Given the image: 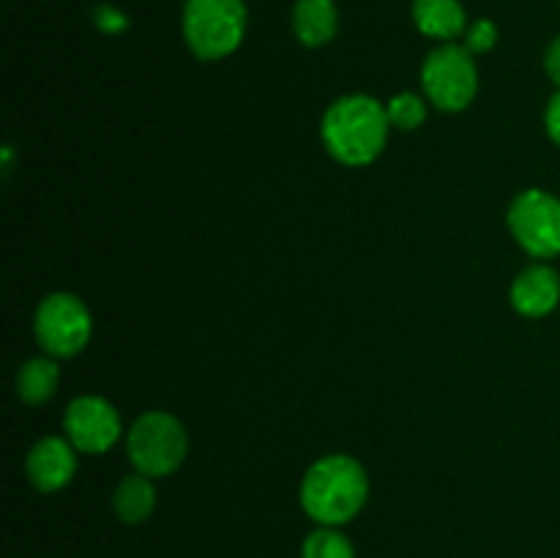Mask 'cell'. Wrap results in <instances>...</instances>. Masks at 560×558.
Here are the masks:
<instances>
[{"label": "cell", "instance_id": "19", "mask_svg": "<svg viewBox=\"0 0 560 558\" xmlns=\"http://www.w3.org/2000/svg\"><path fill=\"white\" fill-rule=\"evenodd\" d=\"M545 69H547V74L552 77V82H556V85L560 88V36L552 38V44L547 47Z\"/></svg>", "mask_w": 560, "mask_h": 558}, {"label": "cell", "instance_id": "9", "mask_svg": "<svg viewBox=\"0 0 560 558\" xmlns=\"http://www.w3.org/2000/svg\"><path fill=\"white\" fill-rule=\"evenodd\" d=\"M27 479L42 492H55L74 479L77 454L71 441L58 435L42 438L27 454Z\"/></svg>", "mask_w": 560, "mask_h": 558}, {"label": "cell", "instance_id": "13", "mask_svg": "<svg viewBox=\"0 0 560 558\" xmlns=\"http://www.w3.org/2000/svg\"><path fill=\"white\" fill-rule=\"evenodd\" d=\"M113 507L124 523H145L153 514V509H156V490H153L151 476L140 474V470L135 476H126L118 485V490H115Z\"/></svg>", "mask_w": 560, "mask_h": 558}, {"label": "cell", "instance_id": "10", "mask_svg": "<svg viewBox=\"0 0 560 558\" xmlns=\"http://www.w3.org/2000/svg\"><path fill=\"white\" fill-rule=\"evenodd\" d=\"M560 301V277L550 266H530L514 279L512 304L525 317L550 315Z\"/></svg>", "mask_w": 560, "mask_h": 558}, {"label": "cell", "instance_id": "8", "mask_svg": "<svg viewBox=\"0 0 560 558\" xmlns=\"http://www.w3.org/2000/svg\"><path fill=\"white\" fill-rule=\"evenodd\" d=\"M66 435L71 446L102 454L120 438V416L104 397H77L66 410Z\"/></svg>", "mask_w": 560, "mask_h": 558}, {"label": "cell", "instance_id": "3", "mask_svg": "<svg viewBox=\"0 0 560 558\" xmlns=\"http://www.w3.org/2000/svg\"><path fill=\"white\" fill-rule=\"evenodd\" d=\"M246 33L244 0H186L184 38L200 60H222L241 47Z\"/></svg>", "mask_w": 560, "mask_h": 558}, {"label": "cell", "instance_id": "18", "mask_svg": "<svg viewBox=\"0 0 560 558\" xmlns=\"http://www.w3.org/2000/svg\"><path fill=\"white\" fill-rule=\"evenodd\" d=\"M93 22H96V27L102 33H124L126 27H129V16L124 14V11H118L115 5H96L93 9Z\"/></svg>", "mask_w": 560, "mask_h": 558}, {"label": "cell", "instance_id": "11", "mask_svg": "<svg viewBox=\"0 0 560 558\" xmlns=\"http://www.w3.org/2000/svg\"><path fill=\"white\" fill-rule=\"evenodd\" d=\"M339 11L334 0H299L293 9V31L304 47H323L337 36Z\"/></svg>", "mask_w": 560, "mask_h": 558}, {"label": "cell", "instance_id": "17", "mask_svg": "<svg viewBox=\"0 0 560 558\" xmlns=\"http://www.w3.org/2000/svg\"><path fill=\"white\" fill-rule=\"evenodd\" d=\"M495 42H498L495 22L479 20L470 25L468 38H465V47H468L470 53H490V49L495 47Z\"/></svg>", "mask_w": 560, "mask_h": 558}, {"label": "cell", "instance_id": "2", "mask_svg": "<svg viewBox=\"0 0 560 558\" xmlns=\"http://www.w3.org/2000/svg\"><path fill=\"white\" fill-rule=\"evenodd\" d=\"M388 126L392 120L377 98L353 93L328 107L323 118V142L337 162L361 167V164L375 162L383 153Z\"/></svg>", "mask_w": 560, "mask_h": 558}, {"label": "cell", "instance_id": "16", "mask_svg": "<svg viewBox=\"0 0 560 558\" xmlns=\"http://www.w3.org/2000/svg\"><path fill=\"white\" fill-rule=\"evenodd\" d=\"M386 113L392 126H397L402 131H413L427 120V104L416 93H399V96H394L388 102Z\"/></svg>", "mask_w": 560, "mask_h": 558}, {"label": "cell", "instance_id": "15", "mask_svg": "<svg viewBox=\"0 0 560 558\" xmlns=\"http://www.w3.org/2000/svg\"><path fill=\"white\" fill-rule=\"evenodd\" d=\"M301 558H355V550L348 536L339 534L337 528L320 525L304 539Z\"/></svg>", "mask_w": 560, "mask_h": 558}, {"label": "cell", "instance_id": "7", "mask_svg": "<svg viewBox=\"0 0 560 558\" xmlns=\"http://www.w3.org/2000/svg\"><path fill=\"white\" fill-rule=\"evenodd\" d=\"M91 312L77 295L52 293L36 310V339L49 356H74L91 339Z\"/></svg>", "mask_w": 560, "mask_h": 558}, {"label": "cell", "instance_id": "20", "mask_svg": "<svg viewBox=\"0 0 560 558\" xmlns=\"http://www.w3.org/2000/svg\"><path fill=\"white\" fill-rule=\"evenodd\" d=\"M547 131H550L552 140L560 146V91L547 104Z\"/></svg>", "mask_w": 560, "mask_h": 558}, {"label": "cell", "instance_id": "6", "mask_svg": "<svg viewBox=\"0 0 560 558\" xmlns=\"http://www.w3.org/2000/svg\"><path fill=\"white\" fill-rule=\"evenodd\" d=\"M514 239L534 257L560 255V200L545 189H525L509 208Z\"/></svg>", "mask_w": 560, "mask_h": 558}, {"label": "cell", "instance_id": "5", "mask_svg": "<svg viewBox=\"0 0 560 558\" xmlns=\"http://www.w3.org/2000/svg\"><path fill=\"white\" fill-rule=\"evenodd\" d=\"M421 85L430 102L446 113H459L468 107L479 91V71H476L470 49L457 47V44H443L432 49L421 69Z\"/></svg>", "mask_w": 560, "mask_h": 558}, {"label": "cell", "instance_id": "4", "mask_svg": "<svg viewBox=\"0 0 560 558\" xmlns=\"http://www.w3.org/2000/svg\"><path fill=\"white\" fill-rule=\"evenodd\" d=\"M126 449L140 474L170 476L186 460L189 438H186L184 425L173 414L148 410L131 425Z\"/></svg>", "mask_w": 560, "mask_h": 558}, {"label": "cell", "instance_id": "12", "mask_svg": "<svg viewBox=\"0 0 560 558\" xmlns=\"http://www.w3.org/2000/svg\"><path fill=\"white\" fill-rule=\"evenodd\" d=\"M413 22L424 36L452 42L465 31V9L459 0H413Z\"/></svg>", "mask_w": 560, "mask_h": 558}, {"label": "cell", "instance_id": "1", "mask_svg": "<svg viewBox=\"0 0 560 558\" xmlns=\"http://www.w3.org/2000/svg\"><path fill=\"white\" fill-rule=\"evenodd\" d=\"M366 496V470L348 454H328L317 460L301 481V507L315 523L328 528L350 523L364 509Z\"/></svg>", "mask_w": 560, "mask_h": 558}, {"label": "cell", "instance_id": "14", "mask_svg": "<svg viewBox=\"0 0 560 558\" xmlns=\"http://www.w3.org/2000/svg\"><path fill=\"white\" fill-rule=\"evenodd\" d=\"M60 381V370L52 359H31L16 375V394L27 405L47 403Z\"/></svg>", "mask_w": 560, "mask_h": 558}]
</instances>
